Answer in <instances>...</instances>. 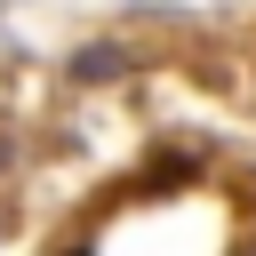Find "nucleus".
Instances as JSON below:
<instances>
[{"label":"nucleus","instance_id":"f257e3e1","mask_svg":"<svg viewBox=\"0 0 256 256\" xmlns=\"http://www.w3.org/2000/svg\"><path fill=\"white\" fill-rule=\"evenodd\" d=\"M72 72H80V80H112V72H120V48H112V40H96V48H80V56H72Z\"/></svg>","mask_w":256,"mask_h":256},{"label":"nucleus","instance_id":"f03ea898","mask_svg":"<svg viewBox=\"0 0 256 256\" xmlns=\"http://www.w3.org/2000/svg\"><path fill=\"white\" fill-rule=\"evenodd\" d=\"M64 256H88V248H64Z\"/></svg>","mask_w":256,"mask_h":256}]
</instances>
